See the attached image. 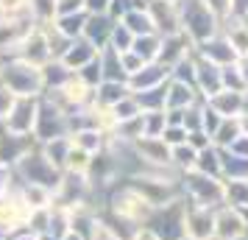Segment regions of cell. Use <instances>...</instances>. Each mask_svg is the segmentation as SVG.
<instances>
[{"label": "cell", "mask_w": 248, "mask_h": 240, "mask_svg": "<svg viewBox=\"0 0 248 240\" xmlns=\"http://www.w3.org/2000/svg\"><path fill=\"white\" fill-rule=\"evenodd\" d=\"M195 171L203 173V176H212V179H220V148H209L198 151V160H195Z\"/></svg>", "instance_id": "obj_16"}, {"label": "cell", "mask_w": 248, "mask_h": 240, "mask_svg": "<svg viewBox=\"0 0 248 240\" xmlns=\"http://www.w3.org/2000/svg\"><path fill=\"white\" fill-rule=\"evenodd\" d=\"M14 184H17V173H14V168L0 165V195H6Z\"/></svg>", "instance_id": "obj_23"}, {"label": "cell", "mask_w": 248, "mask_h": 240, "mask_svg": "<svg viewBox=\"0 0 248 240\" xmlns=\"http://www.w3.org/2000/svg\"><path fill=\"white\" fill-rule=\"evenodd\" d=\"M36 114H39V98H14L0 128L9 134H17V137H34Z\"/></svg>", "instance_id": "obj_5"}, {"label": "cell", "mask_w": 248, "mask_h": 240, "mask_svg": "<svg viewBox=\"0 0 248 240\" xmlns=\"http://www.w3.org/2000/svg\"><path fill=\"white\" fill-rule=\"evenodd\" d=\"M0 84L12 92L14 98H42L45 95L42 67L28 64L23 59H17V62L6 64V67H0Z\"/></svg>", "instance_id": "obj_1"}, {"label": "cell", "mask_w": 248, "mask_h": 240, "mask_svg": "<svg viewBox=\"0 0 248 240\" xmlns=\"http://www.w3.org/2000/svg\"><path fill=\"white\" fill-rule=\"evenodd\" d=\"M195 160H198V151L190 148L187 143H181V145H176V148H170V165H173L179 173L195 171Z\"/></svg>", "instance_id": "obj_17"}, {"label": "cell", "mask_w": 248, "mask_h": 240, "mask_svg": "<svg viewBox=\"0 0 248 240\" xmlns=\"http://www.w3.org/2000/svg\"><path fill=\"white\" fill-rule=\"evenodd\" d=\"M9 240H36V235H31V232H17V235H9Z\"/></svg>", "instance_id": "obj_26"}, {"label": "cell", "mask_w": 248, "mask_h": 240, "mask_svg": "<svg viewBox=\"0 0 248 240\" xmlns=\"http://www.w3.org/2000/svg\"><path fill=\"white\" fill-rule=\"evenodd\" d=\"M36 240H59V238H53V235H47L45 232V235H36Z\"/></svg>", "instance_id": "obj_27"}, {"label": "cell", "mask_w": 248, "mask_h": 240, "mask_svg": "<svg viewBox=\"0 0 248 240\" xmlns=\"http://www.w3.org/2000/svg\"><path fill=\"white\" fill-rule=\"evenodd\" d=\"M240 134H243V131H240V117H223L220 126H217V131L212 134V145L215 148H229Z\"/></svg>", "instance_id": "obj_15"}, {"label": "cell", "mask_w": 248, "mask_h": 240, "mask_svg": "<svg viewBox=\"0 0 248 240\" xmlns=\"http://www.w3.org/2000/svg\"><path fill=\"white\" fill-rule=\"evenodd\" d=\"M131 90L125 81H101L95 87V106H103V109H112L114 103H120L123 98H128Z\"/></svg>", "instance_id": "obj_11"}, {"label": "cell", "mask_w": 248, "mask_h": 240, "mask_svg": "<svg viewBox=\"0 0 248 240\" xmlns=\"http://www.w3.org/2000/svg\"><path fill=\"white\" fill-rule=\"evenodd\" d=\"M246 221L234 207H217L215 209V240H246Z\"/></svg>", "instance_id": "obj_7"}, {"label": "cell", "mask_w": 248, "mask_h": 240, "mask_svg": "<svg viewBox=\"0 0 248 240\" xmlns=\"http://www.w3.org/2000/svg\"><path fill=\"white\" fill-rule=\"evenodd\" d=\"M140 120H142V137H162V131L168 126L165 109H159V112H142Z\"/></svg>", "instance_id": "obj_18"}, {"label": "cell", "mask_w": 248, "mask_h": 240, "mask_svg": "<svg viewBox=\"0 0 248 240\" xmlns=\"http://www.w3.org/2000/svg\"><path fill=\"white\" fill-rule=\"evenodd\" d=\"M162 140L168 143L170 148H176V145H181V143H187V128L184 126H165Z\"/></svg>", "instance_id": "obj_21"}, {"label": "cell", "mask_w": 248, "mask_h": 240, "mask_svg": "<svg viewBox=\"0 0 248 240\" xmlns=\"http://www.w3.org/2000/svg\"><path fill=\"white\" fill-rule=\"evenodd\" d=\"M187 145L195 151H203L212 145V137L206 134V131H187Z\"/></svg>", "instance_id": "obj_22"}, {"label": "cell", "mask_w": 248, "mask_h": 240, "mask_svg": "<svg viewBox=\"0 0 248 240\" xmlns=\"http://www.w3.org/2000/svg\"><path fill=\"white\" fill-rule=\"evenodd\" d=\"M226 151H229V154H234V157H243V160H248V137H246V134H240V137H237Z\"/></svg>", "instance_id": "obj_24"}, {"label": "cell", "mask_w": 248, "mask_h": 240, "mask_svg": "<svg viewBox=\"0 0 248 240\" xmlns=\"http://www.w3.org/2000/svg\"><path fill=\"white\" fill-rule=\"evenodd\" d=\"M240 215H243V221H246V226H248V207L246 209H240Z\"/></svg>", "instance_id": "obj_28"}, {"label": "cell", "mask_w": 248, "mask_h": 240, "mask_svg": "<svg viewBox=\"0 0 248 240\" xmlns=\"http://www.w3.org/2000/svg\"><path fill=\"white\" fill-rule=\"evenodd\" d=\"M184 232H187V238H195V240H215V209L187 204Z\"/></svg>", "instance_id": "obj_8"}, {"label": "cell", "mask_w": 248, "mask_h": 240, "mask_svg": "<svg viewBox=\"0 0 248 240\" xmlns=\"http://www.w3.org/2000/svg\"><path fill=\"white\" fill-rule=\"evenodd\" d=\"M184 212H187V198L179 195L176 201L154 209V215L145 224V229H151L159 240H181L187 235L184 232Z\"/></svg>", "instance_id": "obj_4"}, {"label": "cell", "mask_w": 248, "mask_h": 240, "mask_svg": "<svg viewBox=\"0 0 248 240\" xmlns=\"http://www.w3.org/2000/svg\"><path fill=\"white\" fill-rule=\"evenodd\" d=\"M90 162H92V154L81 151L78 145H73V148H70V157H67V165H64V173H78V176H87Z\"/></svg>", "instance_id": "obj_19"}, {"label": "cell", "mask_w": 248, "mask_h": 240, "mask_svg": "<svg viewBox=\"0 0 248 240\" xmlns=\"http://www.w3.org/2000/svg\"><path fill=\"white\" fill-rule=\"evenodd\" d=\"M131 240H159V238L154 235V232H151V229L142 226V229H137L134 235H131Z\"/></svg>", "instance_id": "obj_25"}, {"label": "cell", "mask_w": 248, "mask_h": 240, "mask_svg": "<svg viewBox=\"0 0 248 240\" xmlns=\"http://www.w3.org/2000/svg\"><path fill=\"white\" fill-rule=\"evenodd\" d=\"M220 179L232 182V179H248V160L234 157L226 148H220Z\"/></svg>", "instance_id": "obj_13"}, {"label": "cell", "mask_w": 248, "mask_h": 240, "mask_svg": "<svg viewBox=\"0 0 248 240\" xmlns=\"http://www.w3.org/2000/svg\"><path fill=\"white\" fill-rule=\"evenodd\" d=\"M14 173H17V179L25 184H39V187H45L50 193H56L59 182H62V171L53 168L50 162L45 160V154L39 148L28 151L23 160L14 165Z\"/></svg>", "instance_id": "obj_3"}, {"label": "cell", "mask_w": 248, "mask_h": 240, "mask_svg": "<svg viewBox=\"0 0 248 240\" xmlns=\"http://www.w3.org/2000/svg\"><path fill=\"white\" fill-rule=\"evenodd\" d=\"M223 204L234 207V209H246L248 207V179L223 182Z\"/></svg>", "instance_id": "obj_14"}, {"label": "cell", "mask_w": 248, "mask_h": 240, "mask_svg": "<svg viewBox=\"0 0 248 240\" xmlns=\"http://www.w3.org/2000/svg\"><path fill=\"white\" fill-rule=\"evenodd\" d=\"M134 151L145 168H173L170 165V145L162 137H140L134 143Z\"/></svg>", "instance_id": "obj_9"}, {"label": "cell", "mask_w": 248, "mask_h": 240, "mask_svg": "<svg viewBox=\"0 0 248 240\" xmlns=\"http://www.w3.org/2000/svg\"><path fill=\"white\" fill-rule=\"evenodd\" d=\"M179 190L187 198V204L206 207V209L223 207V179H212V176H203L198 171H190L181 173Z\"/></svg>", "instance_id": "obj_2"}, {"label": "cell", "mask_w": 248, "mask_h": 240, "mask_svg": "<svg viewBox=\"0 0 248 240\" xmlns=\"http://www.w3.org/2000/svg\"><path fill=\"white\" fill-rule=\"evenodd\" d=\"M47 226H50V207H45V209H31L28 224H25V232H31V235H45Z\"/></svg>", "instance_id": "obj_20"}, {"label": "cell", "mask_w": 248, "mask_h": 240, "mask_svg": "<svg viewBox=\"0 0 248 240\" xmlns=\"http://www.w3.org/2000/svg\"><path fill=\"white\" fill-rule=\"evenodd\" d=\"M70 148H73V140L70 137H56V140H50V143H42V145H39V151L45 154V160L50 162L53 168H59L62 173H64V165H67Z\"/></svg>", "instance_id": "obj_12"}, {"label": "cell", "mask_w": 248, "mask_h": 240, "mask_svg": "<svg viewBox=\"0 0 248 240\" xmlns=\"http://www.w3.org/2000/svg\"><path fill=\"white\" fill-rule=\"evenodd\" d=\"M246 240H248V232H246Z\"/></svg>", "instance_id": "obj_30"}, {"label": "cell", "mask_w": 248, "mask_h": 240, "mask_svg": "<svg viewBox=\"0 0 248 240\" xmlns=\"http://www.w3.org/2000/svg\"><path fill=\"white\" fill-rule=\"evenodd\" d=\"M206 106H212L220 117H240L243 114V92L220 90L206 101Z\"/></svg>", "instance_id": "obj_10"}, {"label": "cell", "mask_w": 248, "mask_h": 240, "mask_svg": "<svg viewBox=\"0 0 248 240\" xmlns=\"http://www.w3.org/2000/svg\"><path fill=\"white\" fill-rule=\"evenodd\" d=\"M31 215V207L25 204L20 193H17V184L6 195H0V232L3 235H17L23 232Z\"/></svg>", "instance_id": "obj_6"}, {"label": "cell", "mask_w": 248, "mask_h": 240, "mask_svg": "<svg viewBox=\"0 0 248 240\" xmlns=\"http://www.w3.org/2000/svg\"><path fill=\"white\" fill-rule=\"evenodd\" d=\"M181 240H195V238H187V235H184V238H181Z\"/></svg>", "instance_id": "obj_29"}]
</instances>
